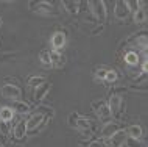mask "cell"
<instances>
[{"mask_svg":"<svg viewBox=\"0 0 148 147\" xmlns=\"http://www.w3.org/2000/svg\"><path fill=\"white\" fill-rule=\"evenodd\" d=\"M120 130V125L119 124H114V122H106L105 124V127L101 128V138L103 139H108L109 136H112V135L115 133V132H119Z\"/></svg>","mask_w":148,"mask_h":147,"instance_id":"4fadbf2b","label":"cell"},{"mask_svg":"<svg viewBox=\"0 0 148 147\" xmlns=\"http://www.w3.org/2000/svg\"><path fill=\"white\" fill-rule=\"evenodd\" d=\"M30 6L39 14H51L53 13V10H51L53 3H50V2H31Z\"/></svg>","mask_w":148,"mask_h":147,"instance_id":"9c48e42d","label":"cell"},{"mask_svg":"<svg viewBox=\"0 0 148 147\" xmlns=\"http://www.w3.org/2000/svg\"><path fill=\"white\" fill-rule=\"evenodd\" d=\"M5 141H6V136H5V135H3L2 132H0V144H3Z\"/></svg>","mask_w":148,"mask_h":147,"instance_id":"4dcf8cb0","label":"cell"},{"mask_svg":"<svg viewBox=\"0 0 148 147\" xmlns=\"http://www.w3.org/2000/svg\"><path fill=\"white\" fill-rule=\"evenodd\" d=\"M47 121H49V119L44 117V114H41V113L30 114V117L27 119V132L36 133L38 130H41L42 127L47 124Z\"/></svg>","mask_w":148,"mask_h":147,"instance_id":"7a4b0ae2","label":"cell"},{"mask_svg":"<svg viewBox=\"0 0 148 147\" xmlns=\"http://www.w3.org/2000/svg\"><path fill=\"white\" fill-rule=\"evenodd\" d=\"M78 117H79V114L77 113V111H73V113L69 116V125H70V127H75V124H77V121H78Z\"/></svg>","mask_w":148,"mask_h":147,"instance_id":"4316f807","label":"cell"},{"mask_svg":"<svg viewBox=\"0 0 148 147\" xmlns=\"http://www.w3.org/2000/svg\"><path fill=\"white\" fill-rule=\"evenodd\" d=\"M13 133H14V139H16V141H21V139H23V136L27 135V121H23V119H21V121H19L17 124L14 125Z\"/></svg>","mask_w":148,"mask_h":147,"instance_id":"7c38bea8","label":"cell"},{"mask_svg":"<svg viewBox=\"0 0 148 147\" xmlns=\"http://www.w3.org/2000/svg\"><path fill=\"white\" fill-rule=\"evenodd\" d=\"M75 128L81 130L84 135H92L95 130H97V122L90 121V119H87V117H81V116H79L78 121H77V124H75Z\"/></svg>","mask_w":148,"mask_h":147,"instance_id":"3957f363","label":"cell"},{"mask_svg":"<svg viewBox=\"0 0 148 147\" xmlns=\"http://www.w3.org/2000/svg\"><path fill=\"white\" fill-rule=\"evenodd\" d=\"M108 106H109L111 117L120 119L123 116V111H125V99H123V96H111Z\"/></svg>","mask_w":148,"mask_h":147,"instance_id":"6da1fadb","label":"cell"},{"mask_svg":"<svg viewBox=\"0 0 148 147\" xmlns=\"http://www.w3.org/2000/svg\"><path fill=\"white\" fill-rule=\"evenodd\" d=\"M106 72H108V69H97V70H95V77L100 78V80H105V78H106Z\"/></svg>","mask_w":148,"mask_h":147,"instance_id":"83f0119b","label":"cell"},{"mask_svg":"<svg viewBox=\"0 0 148 147\" xmlns=\"http://www.w3.org/2000/svg\"><path fill=\"white\" fill-rule=\"evenodd\" d=\"M13 111H16V113H19V114H27V113H30V105L28 103H25V102H21V100H16L13 102Z\"/></svg>","mask_w":148,"mask_h":147,"instance_id":"2e32d148","label":"cell"},{"mask_svg":"<svg viewBox=\"0 0 148 147\" xmlns=\"http://www.w3.org/2000/svg\"><path fill=\"white\" fill-rule=\"evenodd\" d=\"M90 8H92V13H94L95 19H97L98 22H105L106 17H108V11H106V3L105 2H90L89 3Z\"/></svg>","mask_w":148,"mask_h":147,"instance_id":"277c9868","label":"cell"},{"mask_svg":"<svg viewBox=\"0 0 148 147\" xmlns=\"http://www.w3.org/2000/svg\"><path fill=\"white\" fill-rule=\"evenodd\" d=\"M66 41H67L66 33H62V31H56V33L51 36V47H53V50L61 52V49L66 46Z\"/></svg>","mask_w":148,"mask_h":147,"instance_id":"30bf717a","label":"cell"},{"mask_svg":"<svg viewBox=\"0 0 148 147\" xmlns=\"http://www.w3.org/2000/svg\"><path fill=\"white\" fill-rule=\"evenodd\" d=\"M0 147H2V144H0Z\"/></svg>","mask_w":148,"mask_h":147,"instance_id":"d6a6232c","label":"cell"},{"mask_svg":"<svg viewBox=\"0 0 148 147\" xmlns=\"http://www.w3.org/2000/svg\"><path fill=\"white\" fill-rule=\"evenodd\" d=\"M14 116V111L13 108H10V106H3V108H0V121L2 122H10L11 119Z\"/></svg>","mask_w":148,"mask_h":147,"instance_id":"e0dca14e","label":"cell"},{"mask_svg":"<svg viewBox=\"0 0 148 147\" xmlns=\"http://www.w3.org/2000/svg\"><path fill=\"white\" fill-rule=\"evenodd\" d=\"M126 6H128V10H130V13H136L139 8L145 6V3L143 2H126Z\"/></svg>","mask_w":148,"mask_h":147,"instance_id":"cb8c5ba5","label":"cell"},{"mask_svg":"<svg viewBox=\"0 0 148 147\" xmlns=\"http://www.w3.org/2000/svg\"><path fill=\"white\" fill-rule=\"evenodd\" d=\"M92 110H94L95 114H97L100 119H103V121H108V119L111 117L109 106H108V103L103 102V100H95V102H92Z\"/></svg>","mask_w":148,"mask_h":147,"instance_id":"5b68a950","label":"cell"},{"mask_svg":"<svg viewBox=\"0 0 148 147\" xmlns=\"http://www.w3.org/2000/svg\"><path fill=\"white\" fill-rule=\"evenodd\" d=\"M36 113L44 114V117H47V119H51V117H53V110L49 108V106H44V105H39L38 108H36Z\"/></svg>","mask_w":148,"mask_h":147,"instance_id":"44dd1931","label":"cell"},{"mask_svg":"<svg viewBox=\"0 0 148 147\" xmlns=\"http://www.w3.org/2000/svg\"><path fill=\"white\" fill-rule=\"evenodd\" d=\"M145 19H147L145 6H143V8H139V10L134 13V21L137 22V23H142V22H145Z\"/></svg>","mask_w":148,"mask_h":147,"instance_id":"ffe728a7","label":"cell"},{"mask_svg":"<svg viewBox=\"0 0 148 147\" xmlns=\"http://www.w3.org/2000/svg\"><path fill=\"white\" fill-rule=\"evenodd\" d=\"M39 59L42 61V64L44 66H53L51 64V59H50V53H49V50H42L41 53H39Z\"/></svg>","mask_w":148,"mask_h":147,"instance_id":"603a6c76","label":"cell"},{"mask_svg":"<svg viewBox=\"0 0 148 147\" xmlns=\"http://www.w3.org/2000/svg\"><path fill=\"white\" fill-rule=\"evenodd\" d=\"M125 144H126V147H143L140 139H134V138H130V136H126Z\"/></svg>","mask_w":148,"mask_h":147,"instance_id":"d4e9b609","label":"cell"},{"mask_svg":"<svg viewBox=\"0 0 148 147\" xmlns=\"http://www.w3.org/2000/svg\"><path fill=\"white\" fill-rule=\"evenodd\" d=\"M106 81H109V83H114L115 80H117V72L115 70H109L108 69V72H106V78H105Z\"/></svg>","mask_w":148,"mask_h":147,"instance_id":"484cf974","label":"cell"},{"mask_svg":"<svg viewBox=\"0 0 148 147\" xmlns=\"http://www.w3.org/2000/svg\"><path fill=\"white\" fill-rule=\"evenodd\" d=\"M114 14H115V17H117L119 21H125V19H128V16H130L131 13H130V10H128V6H126V2H123V0L115 2Z\"/></svg>","mask_w":148,"mask_h":147,"instance_id":"ba28073f","label":"cell"},{"mask_svg":"<svg viewBox=\"0 0 148 147\" xmlns=\"http://www.w3.org/2000/svg\"><path fill=\"white\" fill-rule=\"evenodd\" d=\"M125 139H126V132L125 130H122L120 128L119 132H115L112 136H109L108 138V142H105V144L108 147H120V146H123L125 144Z\"/></svg>","mask_w":148,"mask_h":147,"instance_id":"52a82bcc","label":"cell"},{"mask_svg":"<svg viewBox=\"0 0 148 147\" xmlns=\"http://www.w3.org/2000/svg\"><path fill=\"white\" fill-rule=\"evenodd\" d=\"M50 86H51L50 83H49V81H45V83H42V85L39 86V88H36V89H34V92H33V100H34L36 103H39L44 97L47 96V92L50 91Z\"/></svg>","mask_w":148,"mask_h":147,"instance_id":"8fae6325","label":"cell"},{"mask_svg":"<svg viewBox=\"0 0 148 147\" xmlns=\"http://www.w3.org/2000/svg\"><path fill=\"white\" fill-rule=\"evenodd\" d=\"M87 147H108L103 141H100V139H95V141H90L89 144H87Z\"/></svg>","mask_w":148,"mask_h":147,"instance_id":"f1b7e54d","label":"cell"},{"mask_svg":"<svg viewBox=\"0 0 148 147\" xmlns=\"http://www.w3.org/2000/svg\"><path fill=\"white\" fill-rule=\"evenodd\" d=\"M21 89H19V86H16V85H3L2 86V96L8 99V100H19L21 99Z\"/></svg>","mask_w":148,"mask_h":147,"instance_id":"8992f818","label":"cell"},{"mask_svg":"<svg viewBox=\"0 0 148 147\" xmlns=\"http://www.w3.org/2000/svg\"><path fill=\"white\" fill-rule=\"evenodd\" d=\"M42 83H45V80H44L42 77H30L28 86H30L31 89H36V88H39V86H41Z\"/></svg>","mask_w":148,"mask_h":147,"instance_id":"7402d4cb","label":"cell"},{"mask_svg":"<svg viewBox=\"0 0 148 147\" xmlns=\"http://www.w3.org/2000/svg\"><path fill=\"white\" fill-rule=\"evenodd\" d=\"M61 5H62V8H66V11H69L72 16H77L79 13V8H81V3L75 2V0H66Z\"/></svg>","mask_w":148,"mask_h":147,"instance_id":"5bb4252c","label":"cell"},{"mask_svg":"<svg viewBox=\"0 0 148 147\" xmlns=\"http://www.w3.org/2000/svg\"><path fill=\"white\" fill-rule=\"evenodd\" d=\"M50 59H51V64H56V66H62L66 63V58L59 53L58 50H50Z\"/></svg>","mask_w":148,"mask_h":147,"instance_id":"ac0fdd59","label":"cell"},{"mask_svg":"<svg viewBox=\"0 0 148 147\" xmlns=\"http://www.w3.org/2000/svg\"><path fill=\"white\" fill-rule=\"evenodd\" d=\"M126 135L130 138H134V139H140L142 135H143V128L139 124H134V125H130L128 127V132Z\"/></svg>","mask_w":148,"mask_h":147,"instance_id":"9a60e30c","label":"cell"},{"mask_svg":"<svg viewBox=\"0 0 148 147\" xmlns=\"http://www.w3.org/2000/svg\"><path fill=\"white\" fill-rule=\"evenodd\" d=\"M0 23H2V19H0Z\"/></svg>","mask_w":148,"mask_h":147,"instance_id":"1f68e13d","label":"cell"},{"mask_svg":"<svg viewBox=\"0 0 148 147\" xmlns=\"http://www.w3.org/2000/svg\"><path fill=\"white\" fill-rule=\"evenodd\" d=\"M139 55L136 53V52H128V53L125 55V61L128 66H137L139 64Z\"/></svg>","mask_w":148,"mask_h":147,"instance_id":"d6986e66","label":"cell"},{"mask_svg":"<svg viewBox=\"0 0 148 147\" xmlns=\"http://www.w3.org/2000/svg\"><path fill=\"white\" fill-rule=\"evenodd\" d=\"M0 132L5 135V136H8V135H10V130H8V127H6V122H2V121H0Z\"/></svg>","mask_w":148,"mask_h":147,"instance_id":"f546056e","label":"cell"}]
</instances>
